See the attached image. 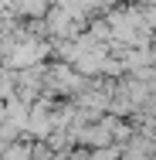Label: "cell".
Segmentation results:
<instances>
[{"label": "cell", "mask_w": 156, "mask_h": 160, "mask_svg": "<svg viewBox=\"0 0 156 160\" xmlns=\"http://www.w3.org/2000/svg\"><path fill=\"white\" fill-rule=\"evenodd\" d=\"M3 160H31V147H24V143H7Z\"/></svg>", "instance_id": "cell-3"}, {"label": "cell", "mask_w": 156, "mask_h": 160, "mask_svg": "<svg viewBox=\"0 0 156 160\" xmlns=\"http://www.w3.org/2000/svg\"><path fill=\"white\" fill-rule=\"evenodd\" d=\"M17 14L41 17V14H44V0H17Z\"/></svg>", "instance_id": "cell-2"}, {"label": "cell", "mask_w": 156, "mask_h": 160, "mask_svg": "<svg viewBox=\"0 0 156 160\" xmlns=\"http://www.w3.org/2000/svg\"><path fill=\"white\" fill-rule=\"evenodd\" d=\"M44 44H37V41H24V44H17L14 51H10V65L14 68H24V65H31V62H41L44 58Z\"/></svg>", "instance_id": "cell-1"}]
</instances>
